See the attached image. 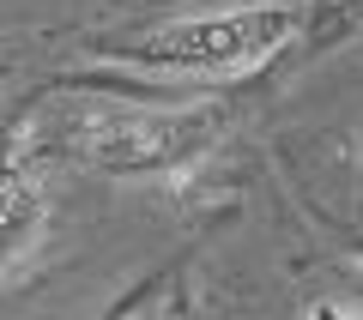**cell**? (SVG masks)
Listing matches in <instances>:
<instances>
[{
    "label": "cell",
    "instance_id": "cell-3",
    "mask_svg": "<svg viewBox=\"0 0 363 320\" xmlns=\"http://www.w3.org/2000/svg\"><path fill=\"white\" fill-rule=\"evenodd\" d=\"M43 224H49V193L25 176H6L0 181V278L30 260V248L43 242Z\"/></svg>",
    "mask_w": 363,
    "mask_h": 320
},
{
    "label": "cell",
    "instance_id": "cell-2",
    "mask_svg": "<svg viewBox=\"0 0 363 320\" xmlns=\"http://www.w3.org/2000/svg\"><path fill=\"white\" fill-rule=\"evenodd\" d=\"M297 13L291 6H236V13H206V18H176V25L145 30L140 42L116 49V61L152 67V73H242V67L267 61L272 49H285Z\"/></svg>",
    "mask_w": 363,
    "mask_h": 320
},
{
    "label": "cell",
    "instance_id": "cell-1",
    "mask_svg": "<svg viewBox=\"0 0 363 320\" xmlns=\"http://www.w3.org/2000/svg\"><path fill=\"white\" fill-rule=\"evenodd\" d=\"M224 127L218 103L200 109H85L73 127V157L104 176H164L194 164Z\"/></svg>",
    "mask_w": 363,
    "mask_h": 320
}]
</instances>
